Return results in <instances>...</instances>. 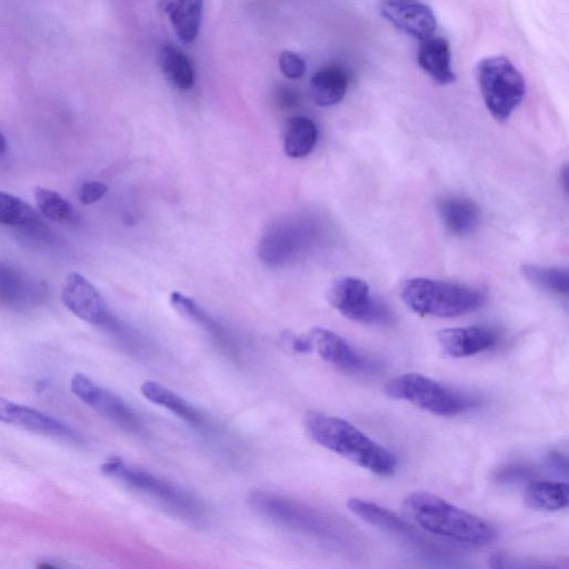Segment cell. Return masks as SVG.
I'll use <instances>...</instances> for the list:
<instances>
[{
    "instance_id": "d6986e66",
    "label": "cell",
    "mask_w": 569,
    "mask_h": 569,
    "mask_svg": "<svg viewBox=\"0 0 569 569\" xmlns=\"http://www.w3.org/2000/svg\"><path fill=\"white\" fill-rule=\"evenodd\" d=\"M438 211L448 231L457 236L471 235L481 224V209L468 198L447 197L439 203Z\"/></svg>"
},
{
    "instance_id": "30bf717a",
    "label": "cell",
    "mask_w": 569,
    "mask_h": 569,
    "mask_svg": "<svg viewBox=\"0 0 569 569\" xmlns=\"http://www.w3.org/2000/svg\"><path fill=\"white\" fill-rule=\"evenodd\" d=\"M65 306L84 322L109 331L117 319L108 311L101 294L93 284L78 273L69 275L62 294Z\"/></svg>"
},
{
    "instance_id": "277c9868",
    "label": "cell",
    "mask_w": 569,
    "mask_h": 569,
    "mask_svg": "<svg viewBox=\"0 0 569 569\" xmlns=\"http://www.w3.org/2000/svg\"><path fill=\"white\" fill-rule=\"evenodd\" d=\"M401 296L414 313L441 318L473 313L485 303V296L474 288L422 277L407 279Z\"/></svg>"
},
{
    "instance_id": "4316f807",
    "label": "cell",
    "mask_w": 569,
    "mask_h": 569,
    "mask_svg": "<svg viewBox=\"0 0 569 569\" xmlns=\"http://www.w3.org/2000/svg\"><path fill=\"white\" fill-rule=\"evenodd\" d=\"M41 224L35 209L12 194L0 192V225L37 227Z\"/></svg>"
},
{
    "instance_id": "8fae6325",
    "label": "cell",
    "mask_w": 569,
    "mask_h": 569,
    "mask_svg": "<svg viewBox=\"0 0 569 569\" xmlns=\"http://www.w3.org/2000/svg\"><path fill=\"white\" fill-rule=\"evenodd\" d=\"M381 13L399 31L419 41L434 36L437 28L433 9L419 0H383Z\"/></svg>"
},
{
    "instance_id": "44dd1931",
    "label": "cell",
    "mask_w": 569,
    "mask_h": 569,
    "mask_svg": "<svg viewBox=\"0 0 569 569\" xmlns=\"http://www.w3.org/2000/svg\"><path fill=\"white\" fill-rule=\"evenodd\" d=\"M348 84V76L343 68L327 66L319 69L311 82L314 102L322 107L341 103L347 93Z\"/></svg>"
},
{
    "instance_id": "4fadbf2b",
    "label": "cell",
    "mask_w": 569,
    "mask_h": 569,
    "mask_svg": "<svg viewBox=\"0 0 569 569\" xmlns=\"http://www.w3.org/2000/svg\"><path fill=\"white\" fill-rule=\"evenodd\" d=\"M141 392L147 401L167 409L182 421L204 435H214L217 428L204 413L189 404L186 399L177 395L171 389L153 381H146L141 386Z\"/></svg>"
},
{
    "instance_id": "ffe728a7",
    "label": "cell",
    "mask_w": 569,
    "mask_h": 569,
    "mask_svg": "<svg viewBox=\"0 0 569 569\" xmlns=\"http://www.w3.org/2000/svg\"><path fill=\"white\" fill-rule=\"evenodd\" d=\"M164 11L178 38L185 44L193 43L201 29L203 0H165Z\"/></svg>"
},
{
    "instance_id": "484cf974",
    "label": "cell",
    "mask_w": 569,
    "mask_h": 569,
    "mask_svg": "<svg viewBox=\"0 0 569 569\" xmlns=\"http://www.w3.org/2000/svg\"><path fill=\"white\" fill-rule=\"evenodd\" d=\"M522 273L527 281L543 291L555 295H567L569 273L567 268L526 264Z\"/></svg>"
},
{
    "instance_id": "6da1fadb",
    "label": "cell",
    "mask_w": 569,
    "mask_h": 569,
    "mask_svg": "<svg viewBox=\"0 0 569 569\" xmlns=\"http://www.w3.org/2000/svg\"><path fill=\"white\" fill-rule=\"evenodd\" d=\"M305 426L315 443L368 472L379 477L396 473L395 455L345 419L312 412L306 416Z\"/></svg>"
},
{
    "instance_id": "f1b7e54d",
    "label": "cell",
    "mask_w": 569,
    "mask_h": 569,
    "mask_svg": "<svg viewBox=\"0 0 569 569\" xmlns=\"http://www.w3.org/2000/svg\"><path fill=\"white\" fill-rule=\"evenodd\" d=\"M279 68L288 79H301L306 72V64L304 59L292 52H284L279 57Z\"/></svg>"
},
{
    "instance_id": "4dcf8cb0",
    "label": "cell",
    "mask_w": 569,
    "mask_h": 569,
    "mask_svg": "<svg viewBox=\"0 0 569 569\" xmlns=\"http://www.w3.org/2000/svg\"><path fill=\"white\" fill-rule=\"evenodd\" d=\"M6 138L5 136L2 134V132H0V154H3L6 151Z\"/></svg>"
},
{
    "instance_id": "9c48e42d",
    "label": "cell",
    "mask_w": 569,
    "mask_h": 569,
    "mask_svg": "<svg viewBox=\"0 0 569 569\" xmlns=\"http://www.w3.org/2000/svg\"><path fill=\"white\" fill-rule=\"evenodd\" d=\"M73 394L83 403L108 421H111L124 431L133 434H144L145 427L141 417L121 397L97 385L91 378L76 374L71 381Z\"/></svg>"
},
{
    "instance_id": "603a6c76",
    "label": "cell",
    "mask_w": 569,
    "mask_h": 569,
    "mask_svg": "<svg viewBox=\"0 0 569 569\" xmlns=\"http://www.w3.org/2000/svg\"><path fill=\"white\" fill-rule=\"evenodd\" d=\"M525 501L536 511L559 512L568 506L569 487L559 482H532L526 488Z\"/></svg>"
},
{
    "instance_id": "ba28073f",
    "label": "cell",
    "mask_w": 569,
    "mask_h": 569,
    "mask_svg": "<svg viewBox=\"0 0 569 569\" xmlns=\"http://www.w3.org/2000/svg\"><path fill=\"white\" fill-rule=\"evenodd\" d=\"M328 299L339 313L353 322L386 324L392 321L391 311L372 295L371 287L363 279H337L329 288Z\"/></svg>"
},
{
    "instance_id": "52a82bcc",
    "label": "cell",
    "mask_w": 569,
    "mask_h": 569,
    "mask_svg": "<svg viewBox=\"0 0 569 569\" xmlns=\"http://www.w3.org/2000/svg\"><path fill=\"white\" fill-rule=\"evenodd\" d=\"M248 502L259 515L289 531L314 537L331 535V524L324 516L294 498L255 491L249 495Z\"/></svg>"
},
{
    "instance_id": "8992f818",
    "label": "cell",
    "mask_w": 569,
    "mask_h": 569,
    "mask_svg": "<svg viewBox=\"0 0 569 569\" xmlns=\"http://www.w3.org/2000/svg\"><path fill=\"white\" fill-rule=\"evenodd\" d=\"M385 394L438 416H457L478 405L475 399L459 394L421 374H404L389 381Z\"/></svg>"
},
{
    "instance_id": "3957f363",
    "label": "cell",
    "mask_w": 569,
    "mask_h": 569,
    "mask_svg": "<svg viewBox=\"0 0 569 569\" xmlns=\"http://www.w3.org/2000/svg\"><path fill=\"white\" fill-rule=\"evenodd\" d=\"M102 472L128 487L162 505L168 512L173 513L188 522L201 523L204 521L206 509L204 504L186 489L166 481L141 467L127 464L121 458H111L103 464Z\"/></svg>"
},
{
    "instance_id": "5b68a950",
    "label": "cell",
    "mask_w": 569,
    "mask_h": 569,
    "mask_svg": "<svg viewBox=\"0 0 569 569\" xmlns=\"http://www.w3.org/2000/svg\"><path fill=\"white\" fill-rule=\"evenodd\" d=\"M476 75L489 114L499 123L508 121L526 95L523 75L504 56L482 59L477 64Z\"/></svg>"
},
{
    "instance_id": "d4e9b609",
    "label": "cell",
    "mask_w": 569,
    "mask_h": 569,
    "mask_svg": "<svg viewBox=\"0 0 569 569\" xmlns=\"http://www.w3.org/2000/svg\"><path fill=\"white\" fill-rule=\"evenodd\" d=\"M159 65L168 82L181 91H189L195 83L194 68L181 49L168 45L159 52Z\"/></svg>"
},
{
    "instance_id": "5bb4252c",
    "label": "cell",
    "mask_w": 569,
    "mask_h": 569,
    "mask_svg": "<svg viewBox=\"0 0 569 569\" xmlns=\"http://www.w3.org/2000/svg\"><path fill=\"white\" fill-rule=\"evenodd\" d=\"M437 341L445 355L465 358L488 351L497 343V335L481 326L446 328L437 334Z\"/></svg>"
},
{
    "instance_id": "7a4b0ae2",
    "label": "cell",
    "mask_w": 569,
    "mask_h": 569,
    "mask_svg": "<svg viewBox=\"0 0 569 569\" xmlns=\"http://www.w3.org/2000/svg\"><path fill=\"white\" fill-rule=\"evenodd\" d=\"M406 513L425 531L468 546H485L496 538L495 528L472 513L464 511L429 493H413L405 498Z\"/></svg>"
},
{
    "instance_id": "e0dca14e",
    "label": "cell",
    "mask_w": 569,
    "mask_h": 569,
    "mask_svg": "<svg viewBox=\"0 0 569 569\" xmlns=\"http://www.w3.org/2000/svg\"><path fill=\"white\" fill-rule=\"evenodd\" d=\"M171 302L179 314L188 319V321L202 327L208 335H211L217 346H219L226 355L234 359L241 357L239 356L241 351H239L234 337L226 331V328L217 323L211 315L204 311L201 306L197 305L193 299L181 293H173Z\"/></svg>"
},
{
    "instance_id": "f546056e",
    "label": "cell",
    "mask_w": 569,
    "mask_h": 569,
    "mask_svg": "<svg viewBox=\"0 0 569 569\" xmlns=\"http://www.w3.org/2000/svg\"><path fill=\"white\" fill-rule=\"evenodd\" d=\"M107 192L108 187L103 182L87 181L79 187L78 199L84 205H92L101 201Z\"/></svg>"
},
{
    "instance_id": "9a60e30c",
    "label": "cell",
    "mask_w": 569,
    "mask_h": 569,
    "mask_svg": "<svg viewBox=\"0 0 569 569\" xmlns=\"http://www.w3.org/2000/svg\"><path fill=\"white\" fill-rule=\"evenodd\" d=\"M0 422L46 436L77 437L71 428L57 419L3 397H0Z\"/></svg>"
},
{
    "instance_id": "7402d4cb",
    "label": "cell",
    "mask_w": 569,
    "mask_h": 569,
    "mask_svg": "<svg viewBox=\"0 0 569 569\" xmlns=\"http://www.w3.org/2000/svg\"><path fill=\"white\" fill-rule=\"evenodd\" d=\"M347 506L349 511L368 524L386 529L388 532L403 535L412 534L411 526H409L403 518L385 507L364 501V499L361 498L349 499Z\"/></svg>"
},
{
    "instance_id": "ac0fdd59",
    "label": "cell",
    "mask_w": 569,
    "mask_h": 569,
    "mask_svg": "<svg viewBox=\"0 0 569 569\" xmlns=\"http://www.w3.org/2000/svg\"><path fill=\"white\" fill-rule=\"evenodd\" d=\"M417 61L423 71L438 85H449L456 81L452 66V51L447 39L429 37L422 41Z\"/></svg>"
},
{
    "instance_id": "83f0119b",
    "label": "cell",
    "mask_w": 569,
    "mask_h": 569,
    "mask_svg": "<svg viewBox=\"0 0 569 569\" xmlns=\"http://www.w3.org/2000/svg\"><path fill=\"white\" fill-rule=\"evenodd\" d=\"M36 204L41 213L57 223L72 221L74 207L67 199L52 189L37 187L35 189Z\"/></svg>"
},
{
    "instance_id": "cb8c5ba5",
    "label": "cell",
    "mask_w": 569,
    "mask_h": 569,
    "mask_svg": "<svg viewBox=\"0 0 569 569\" xmlns=\"http://www.w3.org/2000/svg\"><path fill=\"white\" fill-rule=\"evenodd\" d=\"M318 131L312 119L293 117L285 128L284 148L286 155L292 158H303L313 152L317 143Z\"/></svg>"
},
{
    "instance_id": "2e32d148",
    "label": "cell",
    "mask_w": 569,
    "mask_h": 569,
    "mask_svg": "<svg viewBox=\"0 0 569 569\" xmlns=\"http://www.w3.org/2000/svg\"><path fill=\"white\" fill-rule=\"evenodd\" d=\"M47 289L17 269L0 264V303L15 308L35 306L44 301Z\"/></svg>"
},
{
    "instance_id": "7c38bea8",
    "label": "cell",
    "mask_w": 569,
    "mask_h": 569,
    "mask_svg": "<svg viewBox=\"0 0 569 569\" xmlns=\"http://www.w3.org/2000/svg\"><path fill=\"white\" fill-rule=\"evenodd\" d=\"M311 352L315 351L319 357L346 373H359L365 371L369 365L344 338L325 328H314L307 335Z\"/></svg>"
}]
</instances>
